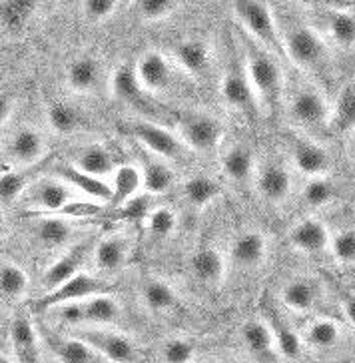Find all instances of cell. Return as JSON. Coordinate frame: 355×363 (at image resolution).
Listing matches in <instances>:
<instances>
[{"mask_svg": "<svg viewBox=\"0 0 355 363\" xmlns=\"http://www.w3.org/2000/svg\"><path fill=\"white\" fill-rule=\"evenodd\" d=\"M242 65L248 74L249 84L254 88L258 112H261L264 116H271L280 106L283 94L281 60L259 48L258 44H254L246 36L242 40Z\"/></svg>", "mask_w": 355, "mask_h": 363, "instance_id": "1", "label": "cell"}, {"mask_svg": "<svg viewBox=\"0 0 355 363\" xmlns=\"http://www.w3.org/2000/svg\"><path fill=\"white\" fill-rule=\"evenodd\" d=\"M232 16L236 18L244 36H248L254 44L264 48L266 52L274 54L281 62H288L283 50L280 18L271 4L264 2H236L232 4Z\"/></svg>", "mask_w": 355, "mask_h": 363, "instance_id": "2", "label": "cell"}, {"mask_svg": "<svg viewBox=\"0 0 355 363\" xmlns=\"http://www.w3.org/2000/svg\"><path fill=\"white\" fill-rule=\"evenodd\" d=\"M281 38H283V50L288 56V62L298 66L303 72L313 74L327 65L329 48L322 34H317V30H313L312 26L291 22L288 26H281Z\"/></svg>", "mask_w": 355, "mask_h": 363, "instance_id": "3", "label": "cell"}, {"mask_svg": "<svg viewBox=\"0 0 355 363\" xmlns=\"http://www.w3.org/2000/svg\"><path fill=\"white\" fill-rule=\"evenodd\" d=\"M52 313L64 325L82 328V330H102L118 323L122 318V306L112 294H102L78 303L56 308Z\"/></svg>", "mask_w": 355, "mask_h": 363, "instance_id": "4", "label": "cell"}, {"mask_svg": "<svg viewBox=\"0 0 355 363\" xmlns=\"http://www.w3.org/2000/svg\"><path fill=\"white\" fill-rule=\"evenodd\" d=\"M286 148L291 170L298 172L305 180L327 178L334 168L329 150L305 132H290L286 136Z\"/></svg>", "mask_w": 355, "mask_h": 363, "instance_id": "5", "label": "cell"}, {"mask_svg": "<svg viewBox=\"0 0 355 363\" xmlns=\"http://www.w3.org/2000/svg\"><path fill=\"white\" fill-rule=\"evenodd\" d=\"M78 194L58 176H38L22 196V208L34 214H58L78 202Z\"/></svg>", "mask_w": 355, "mask_h": 363, "instance_id": "6", "label": "cell"}, {"mask_svg": "<svg viewBox=\"0 0 355 363\" xmlns=\"http://www.w3.org/2000/svg\"><path fill=\"white\" fill-rule=\"evenodd\" d=\"M288 110L291 120L305 132H315L332 126V104L327 102V96L323 94L322 88L313 82L300 84L293 90Z\"/></svg>", "mask_w": 355, "mask_h": 363, "instance_id": "7", "label": "cell"}, {"mask_svg": "<svg viewBox=\"0 0 355 363\" xmlns=\"http://www.w3.org/2000/svg\"><path fill=\"white\" fill-rule=\"evenodd\" d=\"M178 136L186 148L196 154H214L224 138V124L210 112H184L178 120Z\"/></svg>", "mask_w": 355, "mask_h": 363, "instance_id": "8", "label": "cell"}, {"mask_svg": "<svg viewBox=\"0 0 355 363\" xmlns=\"http://www.w3.org/2000/svg\"><path fill=\"white\" fill-rule=\"evenodd\" d=\"M4 168H36L43 166L48 154V144L40 128L22 124L4 142Z\"/></svg>", "mask_w": 355, "mask_h": 363, "instance_id": "9", "label": "cell"}, {"mask_svg": "<svg viewBox=\"0 0 355 363\" xmlns=\"http://www.w3.org/2000/svg\"><path fill=\"white\" fill-rule=\"evenodd\" d=\"M130 134L138 142L144 152H148L156 158L170 162V164H178L182 162L190 150L186 148L182 138L178 136V132H170L164 126H158L148 120H138L130 124Z\"/></svg>", "mask_w": 355, "mask_h": 363, "instance_id": "10", "label": "cell"}, {"mask_svg": "<svg viewBox=\"0 0 355 363\" xmlns=\"http://www.w3.org/2000/svg\"><path fill=\"white\" fill-rule=\"evenodd\" d=\"M254 188L264 202L283 206L290 200L293 190V170L290 162H283L280 158H266L259 162Z\"/></svg>", "mask_w": 355, "mask_h": 363, "instance_id": "11", "label": "cell"}, {"mask_svg": "<svg viewBox=\"0 0 355 363\" xmlns=\"http://www.w3.org/2000/svg\"><path fill=\"white\" fill-rule=\"evenodd\" d=\"M92 250H94V244L90 240H82L78 244L66 247L60 256L52 259L46 266V269L43 272V278H40V288L44 291L43 296L64 286L66 281L76 278L78 274H82L84 264L92 257Z\"/></svg>", "mask_w": 355, "mask_h": 363, "instance_id": "12", "label": "cell"}, {"mask_svg": "<svg viewBox=\"0 0 355 363\" xmlns=\"http://www.w3.org/2000/svg\"><path fill=\"white\" fill-rule=\"evenodd\" d=\"M108 288H110V284L100 274L82 272L70 281H66L64 286L43 296L36 306L44 311H52L56 308L68 306V303H78V301H84V299L94 298V296L108 294Z\"/></svg>", "mask_w": 355, "mask_h": 363, "instance_id": "13", "label": "cell"}, {"mask_svg": "<svg viewBox=\"0 0 355 363\" xmlns=\"http://www.w3.org/2000/svg\"><path fill=\"white\" fill-rule=\"evenodd\" d=\"M80 337L94 350L96 355H102L108 363H138L140 362V350L136 342L112 328L102 330H84Z\"/></svg>", "mask_w": 355, "mask_h": 363, "instance_id": "14", "label": "cell"}, {"mask_svg": "<svg viewBox=\"0 0 355 363\" xmlns=\"http://www.w3.org/2000/svg\"><path fill=\"white\" fill-rule=\"evenodd\" d=\"M134 70H136V78L140 82L142 90L146 94L158 96L172 86L176 65L172 58L166 56L162 50L148 48L138 56Z\"/></svg>", "mask_w": 355, "mask_h": 363, "instance_id": "15", "label": "cell"}, {"mask_svg": "<svg viewBox=\"0 0 355 363\" xmlns=\"http://www.w3.org/2000/svg\"><path fill=\"white\" fill-rule=\"evenodd\" d=\"M220 98L226 108L246 114L249 110H258L254 88L249 84L244 65H230L220 76Z\"/></svg>", "mask_w": 355, "mask_h": 363, "instance_id": "16", "label": "cell"}, {"mask_svg": "<svg viewBox=\"0 0 355 363\" xmlns=\"http://www.w3.org/2000/svg\"><path fill=\"white\" fill-rule=\"evenodd\" d=\"M288 242L293 252L303 256H317L329 250L332 234L329 228L317 216H305L291 225Z\"/></svg>", "mask_w": 355, "mask_h": 363, "instance_id": "17", "label": "cell"}, {"mask_svg": "<svg viewBox=\"0 0 355 363\" xmlns=\"http://www.w3.org/2000/svg\"><path fill=\"white\" fill-rule=\"evenodd\" d=\"M68 164L88 176L108 182L112 180L114 172L118 170L120 166L116 164V158H114L112 150L108 148L106 142H88L84 146H78L72 152Z\"/></svg>", "mask_w": 355, "mask_h": 363, "instance_id": "18", "label": "cell"}, {"mask_svg": "<svg viewBox=\"0 0 355 363\" xmlns=\"http://www.w3.org/2000/svg\"><path fill=\"white\" fill-rule=\"evenodd\" d=\"M78 230V220L60 214H43L36 216L33 222V235L36 244L46 250H62L70 247V240Z\"/></svg>", "mask_w": 355, "mask_h": 363, "instance_id": "19", "label": "cell"}, {"mask_svg": "<svg viewBox=\"0 0 355 363\" xmlns=\"http://www.w3.org/2000/svg\"><path fill=\"white\" fill-rule=\"evenodd\" d=\"M258 158L254 150L244 142H234L220 152V168L222 174L226 176L236 186H248L256 180L258 172Z\"/></svg>", "mask_w": 355, "mask_h": 363, "instance_id": "20", "label": "cell"}, {"mask_svg": "<svg viewBox=\"0 0 355 363\" xmlns=\"http://www.w3.org/2000/svg\"><path fill=\"white\" fill-rule=\"evenodd\" d=\"M104 78L102 62L92 54H80L68 65L64 82L68 90L76 96H94Z\"/></svg>", "mask_w": 355, "mask_h": 363, "instance_id": "21", "label": "cell"}, {"mask_svg": "<svg viewBox=\"0 0 355 363\" xmlns=\"http://www.w3.org/2000/svg\"><path fill=\"white\" fill-rule=\"evenodd\" d=\"M269 254V240L268 235L259 230H244L236 235L234 244H232V262L240 269L254 272L259 269L268 262Z\"/></svg>", "mask_w": 355, "mask_h": 363, "instance_id": "22", "label": "cell"}, {"mask_svg": "<svg viewBox=\"0 0 355 363\" xmlns=\"http://www.w3.org/2000/svg\"><path fill=\"white\" fill-rule=\"evenodd\" d=\"M9 340H11V352L21 363H44L40 335L26 313H18L12 318Z\"/></svg>", "mask_w": 355, "mask_h": 363, "instance_id": "23", "label": "cell"}, {"mask_svg": "<svg viewBox=\"0 0 355 363\" xmlns=\"http://www.w3.org/2000/svg\"><path fill=\"white\" fill-rule=\"evenodd\" d=\"M52 174L64 180L78 196L88 198L92 202L110 203L112 202V184L108 180H98L94 176H88L84 172L76 170L68 162L54 164Z\"/></svg>", "mask_w": 355, "mask_h": 363, "instance_id": "24", "label": "cell"}, {"mask_svg": "<svg viewBox=\"0 0 355 363\" xmlns=\"http://www.w3.org/2000/svg\"><path fill=\"white\" fill-rule=\"evenodd\" d=\"M138 168L142 174L144 194L150 198L166 196L176 186V172H174L172 164L152 156L142 148L138 150Z\"/></svg>", "mask_w": 355, "mask_h": 363, "instance_id": "25", "label": "cell"}, {"mask_svg": "<svg viewBox=\"0 0 355 363\" xmlns=\"http://www.w3.org/2000/svg\"><path fill=\"white\" fill-rule=\"evenodd\" d=\"M130 257V240L122 232H110L94 244L92 262L100 274H114L126 266Z\"/></svg>", "mask_w": 355, "mask_h": 363, "instance_id": "26", "label": "cell"}, {"mask_svg": "<svg viewBox=\"0 0 355 363\" xmlns=\"http://www.w3.org/2000/svg\"><path fill=\"white\" fill-rule=\"evenodd\" d=\"M327 36L332 43L344 50L355 48V4L354 2H327Z\"/></svg>", "mask_w": 355, "mask_h": 363, "instance_id": "27", "label": "cell"}, {"mask_svg": "<svg viewBox=\"0 0 355 363\" xmlns=\"http://www.w3.org/2000/svg\"><path fill=\"white\" fill-rule=\"evenodd\" d=\"M237 342L242 343V347L249 355H254L258 359H269V357L278 355L274 333H271L268 321L264 320V315L244 321L237 330Z\"/></svg>", "mask_w": 355, "mask_h": 363, "instance_id": "28", "label": "cell"}, {"mask_svg": "<svg viewBox=\"0 0 355 363\" xmlns=\"http://www.w3.org/2000/svg\"><path fill=\"white\" fill-rule=\"evenodd\" d=\"M264 320L268 321L271 328L278 357H281L283 362H298L302 357V350L305 345L302 335L281 318V313L276 308H266Z\"/></svg>", "mask_w": 355, "mask_h": 363, "instance_id": "29", "label": "cell"}, {"mask_svg": "<svg viewBox=\"0 0 355 363\" xmlns=\"http://www.w3.org/2000/svg\"><path fill=\"white\" fill-rule=\"evenodd\" d=\"M210 44L205 43L204 38H182L180 43L174 46L172 50V60L176 68H180L184 74L192 76H202L205 72V68L210 66Z\"/></svg>", "mask_w": 355, "mask_h": 363, "instance_id": "30", "label": "cell"}, {"mask_svg": "<svg viewBox=\"0 0 355 363\" xmlns=\"http://www.w3.org/2000/svg\"><path fill=\"white\" fill-rule=\"evenodd\" d=\"M320 284L313 278H293L283 284L280 301L293 313H308L320 301Z\"/></svg>", "mask_w": 355, "mask_h": 363, "instance_id": "31", "label": "cell"}, {"mask_svg": "<svg viewBox=\"0 0 355 363\" xmlns=\"http://www.w3.org/2000/svg\"><path fill=\"white\" fill-rule=\"evenodd\" d=\"M194 278L204 286H220L226 278V257L214 246H204L190 259Z\"/></svg>", "mask_w": 355, "mask_h": 363, "instance_id": "32", "label": "cell"}, {"mask_svg": "<svg viewBox=\"0 0 355 363\" xmlns=\"http://www.w3.org/2000/svg\"><path fill=\"white\" fill-rule=\"evenodd\" d=\"M140 303L150 315H166L178 306V296H176L172 284L152 276L142 284Z\"/></svg>", "mask_w": 355, "mask_h": 363, "instance_id": "33", "label": "cell"}, {"mask_svg": "<svg viewBox=\"0 0 355 363\" xmlns=\"http://www.w3.org/2000/svg\"><path fill=\"white\" fill-rule=\"evenodd\" d=\"M110 184H112V202H110V206L116 210L126 208L130 202H134L138 196L144 194L140 168L134 164H120Z\"/></svg>", "mask_w": 355, "mask_h": 363, "instance_id": "34", "label": "cell"}, {"mask_svg": "<svg viewBox=\"0 0 355 363\" xmlns=\"http://www.w3.org/2000/svg\"><path fill=\"white\" fill-rule=\"evenodd\" d=\"M0 289H2V298H4V301H9V303H21L22 299L28 296L30 276L12 257H2V266H0Z\"/></svg>", "mask_w": 355, "mask_h": 363, "instance_id": "35", "label": "cell"}, {"mask_svg": "<svg viewBox=\"0 0 355 363\" xmlns=\"http://www.w3.org/2000/svg\"><path fill=\"white\" fill-rule=\"evenodd\" d=\"M220 192H222L220 182L208 174H198V176H192L190 180L184 182L182 198L190 208L205 210L208 206H212L220 198Z\"/></svg>", "mask_w": 355, "mask_h": 363, "instance_id": "36", "label": "cell"}, {"mask_svg": "<svg viewBox=\"0 0 355 363\" xmlns=\"http://www.w3.org/2000/svg\"><path fill=\"white\" fill-rule=\"evenodd\" d=\"M38 168H24V170H16V168H4L2 178H0V196H2V206L9 208L14 206L22 200L24 192L33 186V182L40 176Z\"/></svg>", "mask_w": 355, "mask_h": 363, "instance_id": "37", "label": "cell"}, {"mask_svg": "<svg viewBox=\"0 0 355 363\" xmlns=\"http://www.w3.org/2000/svg\"><path fill=\"white\" fill-rule=\"evenodd\" d=\"M302 337L303 343L310 350L327 352V350H334L335 345L342 342V325L329 318H317L308 323Z\"/></svg>", "mask_w": 355, "mask_h": 363, "instance_id": "38", "label": "cell"}, {"mask_svg": "<svg viewBox=\"0 0 355 363\" xmlns=\"http://www.w3.org/2000/svg\"><path fill=\"white\" fill-rule=\"evenodd\" d=\"M46 122H48V128L56 132V134L72 136L78 130H82L84 118L72 104L54 100L46 108Z\"/></svg>", "mask_w": 355, "mask_h": 363, "instance_id": "39", "label": "cell"}, {"mask_svg": "<svg viewBox=\"0 0 355 363\" xmlns=\"http://www.w3.org/2000/svg\"><path fill=\"white\" fill-rule=\"evenodd\" d=\"M108 88H110V94L124 104H136L144 94L140 82L136 78L134 66L128 65H120L112 72L110 80H108Z\"/></svg>", "mask_w": 355, "mask_h": 363, "instance_id": "40", "label": "cell"}, {"mask_svg": "<svg viewBox=\"0 0 355 363\" xmlns=\"http://www.w3.org/2000/svg\"><path fill=\"white\" fill-rule=\"evenodd\" d=\"M332 126L355 134V82H347L337 92L332 104Z\"/></svg>", "mask_w": 355, "mask_h": 363, "instance_id": "41", "label": "cell"}, {"mask_svg": "<svg viewBox=\"0 0 355 363\" xmlns=\"http://www.w3.org/2000/svg\"><path fill=\"white\" fill-rule=\"evenodd\" d=\"M38 11L36 2H2L0 4V18L2 30L6 34H22Z\"/></svg>", "mask_w": 355, "mask_h": 363, "instance_id": "42", "label": "cell"}, {"mask_svg": "<svg viewBox=\"0 0 355 363\" xmlns=\"http://www.w3.org/2000/svg\"><path fill=\"white\" fill-rule=\"evenodd\" d=\"M142 224L152 242H166L168 238H172L178 228V216L170 206H156L152 208L150 214L146 216Z\"/></svg>", "mask_w": 355, "mask_h": 363, "instance_id": "43", "label": "cell"}, {"mask_svg": "<svg viewBox=\"0 0 355 363\" xmlns=\"http://www.w3.org/2000/svg\"><path fill=\"white\" fill-rule=\"evenodd\" d=\"M54 357L58 363H94L96 353L80 335L56 337L50 342Z\"/></svg>", "mask_w": 355, "mask_h": 363, "instance_id": "44", "label": "cell"}, {"mask_svg": "<svg viewBox=\"0 0 355 363\" xmlns=\"http://www.w3.org/2000/svg\"><path fill=\"white\" fill-rule=\"evenodd\" d=\"M196 355V343L184 335H172L164 340L158 350L160 363H194Z\"/></svg>", "mask_w": 355, "mask_h": 363, "instance_id": "45", "label": "cell"}, {"mask_svg": "<svg viewBox=\"0 0 355 363\" xmlns=\"http://www.w3.org/2000/svg\"><path fill=\"white\" fill-rule=\"evenodd\" d=\"M334 184L327 180V178L305 180L302 188V200L310 210H322L325 206H329L332 200H334Z\"/></svg>", "mask_w": 355, "mask_h": 363, "instance_id": "46", "label": "cell"}, {"mask_svg": "<svg viewBox=\"0 0 355 363\" xmlns=\"http://www.w3.org/2000/svg\"><path fill=\"white\" fill-rule=\"evenodd\" d=\"M329 254L335 264L344 267L355 266V228H345L332 235Z\"/></svg>", "mask_w": 355, "mask_h": 363, "instance_id": "47", "label": "cell"}, {"mask_svg": "<svg viewBox=\"0 0 355 363\" xmlns=\"http://www.w3.org/2000/svg\"><path fill=\"white\" fill-rule=\"evenodd\" d=\"M136 14L140 16L144 22H166L172 18L176 12L180 11L178 2H170V0H140L134 4Z\"/></svg>", "mask_w": 355, "mask_h": 363, "instance_id": "48", "label": "cell"}, {"mask_svg": "<svg viewBox=\"0 0 355 363\" xmlns=\"http://www.w3.org/2000/svg\"><path fill=\"white\" fill-rule=\"evenodd\" d=\"M120 4L114 0H88L80 4V12L88 22L92 24H102V22L110 21L116 12H118Z\"/></svg>", "mask_w": 355, "mask_h": 363, "instance_id": "49", "label": "cell"}, {"mask_svg": "<svg viewBox=\"0 0 355 363\" xmlns=\"http://www.w3.org/2000/svg\"><path fill=\"white\" fill-rule=\"evenodd\" d=\"M16 112V98L14 96H2V102H0V114H2V128H6L9 124V118H12V114Z\"/></svg>", "mask_w": 355, "mask_h": 363, "instance_id": "50", "label": "cell"}, {"mask_svg": "<svg viewBox=\"0 0 355 363\" xmlns=\"http://www.w3.org/2000/svg\"><path fill=\"white\" fill-rule=\"evenodd\" d=\"M342 310H344L345 320L355 328V294H345L342 298Z\"/></svg>", "mask_w": 355, "mask_h": 363, "instance_id": "51", "label": "cell"}, {"mask_svg": "<svg viewBox=\"0 0 355 363\" xmlns=\"http://www.w3.org/2000/svg\"><path fill=\"white\" fill-rule=\"evenodd\" d=\"M0 363H21V362L14 357V353L12 352H4L2 353V359H0Z\"/></svg>", "mask_w": 355, "mask_h": 363, "instance_id": "52", "label": "cell"}, {"mask_svg": "<svg viewBox=\"0 0 355 363\" xmlns=\"http://www.w3.org/2000/svg\"><path fill=\"white\" fill-rule=\"evenodd\" d=\"M349 158H351V162L355 164V134L351 136V140H349Z\"/></svg>", "mask_w": 355, "mask_h": 363, "instance_id": "53", "label": "cell"}, {"mask_svg": "<svg viewBox=\"0 0 355 363\" xmlns=\"http://www.w3.org/2000/svg\"><path fill=\"white\" fill-rule=\"evenodd\" d=\"M354 363H355V362H354Z\"/></svg>", "mask_w": 355, "mask_h": 363, "instance_id": "54", "label": "cell"}]
</instances>
